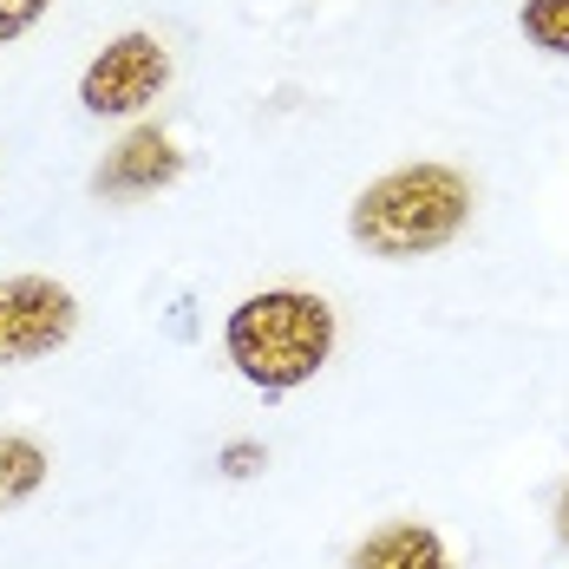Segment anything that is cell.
I'll use <instances>...</instances> for the list:
<instances>
[{
    "instance_id": "obj_10",
    "label": "cell",
    "mask_w": 569,
    "mask_h": 569,
    "mask_svg": "<svg viewBox=\"0 0 569 569\" xmlns=\"http://www.w3.org/2000/svg\"><path fill=\"white\" fill-rule=\"evenodd\" d=\"M269 465V452L256 446V439H236V446H223V478H256Z\"/></svg>"
},
{
    "instance_id": "obj_6",
    "label": "cell",
    "mask_w": 569,
    "mask_h": 569,
    "mask_svg": "<svg viewBox=\"0 0 569 569\" xmlns=\"http://www.w3.org/2000/svg\"><path fill=\"white\" fill-rule=\"evenodd\" d=\"M347 569H458L446 537L419 517H393L380 530H367L353 550H347Z\"/></svg>"
},
{
    "instance_id": "obj_9",
    "label": "cell",
    "mask_w": 569,
    "mask_h": 569,
    "mask_svg": "<svg viewBox=\"0 0 569 569\" xmlns=\"http://www.w3.org/2000/svg\"><path fill=\"white\" fill-rule=\"evenodd\" d=\"M53 13V0H0V47H13L27 27H40Z\"/></svg>"
},
{
    "instance_id": "obj_3",
    "label": "cell",
    "mask_w": 569,
    "mask_h": 569,
    "mask_svg": "<svg viewBox=\"0 0 569 569\" xmlns=\"http://www.w3.org/2000/svg\"><path fill=\"white\" fill-rule=\"evenodd\" d=\"M164 86H171V47L144 27H131V33L106 40L92 66L79 72V106L92 118H138L151 99H164Z\"/></svg>"
},
{
    "instance_id": "obj_4",
    "label": "cell",
    "mask_w": 569,
    "mask_h": 569,
    "mask_svg": "<svg viewBox=\"0 0 569 569\" xmlns=\"http://www.w3.org/2000/svg\"><path fill=\"white\" fill-rule=\"evenodd\" d=\"M79 335V295L53 276H0V367L53 360Z\"/></svg>"
},
{
    "instance_id": "obj_2",
    "label": "cell",
    "mask_w": 569,
    "mask_h": 569,
    "mask_svg": "<svg viewBox=\"0 0 569 569\" xmlns=\"http://www.w3.org/2000/svg\"><path fill=\"white\" fill-rule=\"evenodd\" d=\"M471 203H478L471 177L452 164H399L353 197L347 236L380 262H419V256H439L446 242L465 236Z\"/></svg>"
},
{
    "instance_id": "obj_5",
    "label": "cell",
    "mask_w": 569,
    "mask_h": 569,
    "mask_svg": "<svg viewBox=\"0 0 569 569\" xmlns=\"http://www.w3.org/2000/svg\"><path fill=\"white\" fill-rule=\"evenodd\" d=\"M177 177H183V151H177V138L164 124H138V131H124L112 151H106V164L92 171V190L106 197V203H131V197H158V190H171Z\"/></svg>"
},
{
    "instance_id": "obj_7",
    "label": "cell",
    "mask_w": 569,
    "mask_h": 569,
    "mask_svg": "<svg viewBox=\"0 0 569 569\" xmlns=\"http://www.w3.org/2000/svg\"><path fill=\"white\" fill-rule=\"evenodd\" d=\"M47 471H53V458H47L40 439H27V432H0V511H20L27 498H40Z\"/></svg>"
},
{
    "instance_id": "obj_8",
    "label": "cell",
    "mask_w": 569,
    "mask_h": 569,
    "mask_svg": "<svg viewBox=\"0 0 569 569\" xmlns=\"http://www.w3.org/2000/svg\"><path fill=\"white\" fill-rule=\"evenodd\" d=\"M517 27L537 53L550 59H569V0H523L517 7Z\"/></svg>"
},
{
    "instance_id": "obj_11",
    "label": "cell",
    "mask_w": 569,
    "mask_h": 569,
    "mask_svg": "<svg viewBox=\"0 0 569 569\" xmlns=\"http://www.w3.org/2000/svg\"><path fill=\"white\" fill-rule=\"evenodd\" d=\"M557 543L569 550V478H563V491H557Z\"/></svg>"
},
{
    "instance_id": "obj_1",
    "label": "cell",
    "mask_w": 569,
    "mask_h": 569,
    "mask_svg": "<svg viewBox=\"0 0 569 569\" xmlns=\"http://www.w3.org/2000/svg\"><path fill=\"white\" fill-rule=\"evenodd\" d=\"M341 341V321H335V301L315 295V288H262V295H242L223 321V353L229 367L262 387V393H295L308 387Z\"/></svg>"
}]
</instances>
